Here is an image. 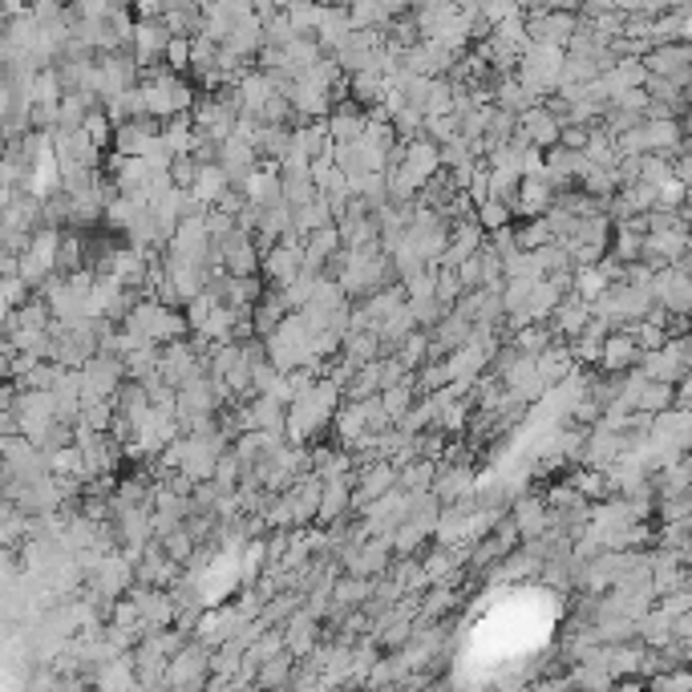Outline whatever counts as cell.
Returning <instances> with one entry per match:
<instances>
[{"label": "cell", "instance_id": "cell-1", "mask_svg": "<svg viewBox=\"0 0 692 692\" xmlns=\"http://www.w3.org/2000/svg\"><path fill=\"white\" fill-rule=\"evenodd\" d=\"M166 178L175 190H195L202 178V166L195 163V154H175V163L166 166Z\"/></svg>", "mask_w": 692, "mask_h": 692}, {"label": "cell", "instance_id": "cell-2", "mask_svg": "<svg viewBox=\"0 0 692 692\" xmlns=\"http://www.w3.org/2000/svg\"><path fill=\"white\" fill-rule=\"evenodd\" d=\"M81 130H86V139L94 142V146H110V139H113V134H110V130H113L110 118H106L101 110H89L86 122H81Z\"/></svg>", "mask_w": 692, "mask_h": 692}]
</instances>
